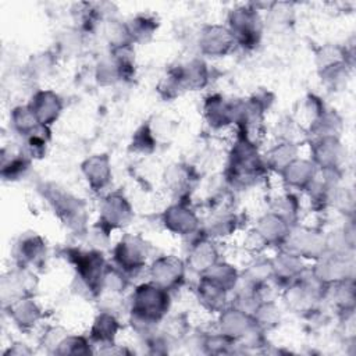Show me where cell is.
<instances>
[{
  "label": "cell",
  "mask_w": 356,
  "mask_h": 356,
  "mask_svg": "<svg viewBox=\"0 0 356 356\" xmlns=\"http://www.w3.org/2000/svg\"><path fill=\"white\" fill-rule=\"evenodd\" d=\"M71 260L76 267V273L79 278L85 282V285L93 292L97 293L104 284L106 273H104V259L99 252H78L75 250L71 254Z\"/></svg>",
  "instance_id": "cell-2"
},
{
  "label": "cell",
  "mask_w": 356,
  "mask_h": 356,
  "mask_svg": "<svg viewBox=\"0 0 356 356\" xmlns=\"http://www.w3.org/2000/svg\"><path fill=\"white\" fill-rule=\"evenodd\" d=\"M282 172L285 179L291 185L300 188L312 184L314 178V165L310 164L309 161L293 160L282 170Z\"/></svg>",
  "instance_id": "cell-12"
},
{
  "label": "cell",
  "mask_w": 356,
  "mask_h": 356,
  "mask_svg": "<svg viewBox=\"0 0 356 356\" xmlns=\"http://www.w3.org/2000/svg\"><path fill=\"white\" fill-rule=\"evenodd\" d=\"M235 43V38L229 29L222 26H209L200 39V44L203 50L211 56L225 54L232 44Z\"/></svg>",
  "instance_id": "cell-8"
},
{
  "label": "cell",
  "mask_w": 356,
  "mask_h": 356,
  "mask_svg": "<svg viewBox=\"0 0 356 356\" xmlns=\"http://www.w3.org/2000/svg\"><path fill=\"white\" fill-rule=\"evenodd\" d=\"M29 107L42 125H49L57 120L63 104L56 93L50 90H42L38 92L35 97H32V104Z\"/></svg>",
  "instance_id": "cell-7"
},
{
  "label": "cell",
  "mask_w": 356,
  "mask_h": 356,
  "mask_svg": "<svg viewBox=\"0 0 356 356\" xmlns=\"http://www.w3.org/2000/svg\"><path fill=\"white\" fill-rule=\"evenodd\" d=\"M46 197L51 203L53 209L56 213L65 221V224L71 227H78L83 225V207L79 204L78 199L72 197L71 195L60 191L57 186L46 188Z\"/></svg>",
  "instance_id": "cell-4"
},
{
  "label": "cell",
  "mask_w": 356,
  "mask_h": 356,
  "mask_svg": "<svg viewBox=\"0 0 356 356\" xmlns=\"http://www.w3.org/2000/svg\"><path fill=\"white\" fill-rule=\"evenodd\" d=\"M229 25L235 42H239L242 46H254L259 42L261 24L254 8L239 7L232 10Z\"/></svg>",
  "instance_id": "cell-3"
},
{
  "label": "cell",
  "mask_w": 356,
  "mask_h": 356,
  "mask_svg": "<svg viewBox=\"0 0 356 356\" xmlns=\"http://www.w3.org/2000/svg\"><path fill=\"white\" fill-rule=\"evenodd\" d=\"M164 222H165V227H168L170 229H172L175 232H181V234L191 232L197 225V220H196L195 214L182 206L170 207L165 211Z\"/></svg>",
  "instance_id": "cell-11"
},
{
  "label": "cell",
  "mask_w": 356,
  "mask_h": 356,
  "mask_svg": "<svg viewBox=\"0 0 356 356\" xmlns=\"http://www.w3.org/2000/svg\"><path fill=\"white\" fill-rule=\"evenodd\" d=\"M339 143L334 136H324L316 147V159L325 170H334L339 159Z\"/></svg>",
  "instance_id": "cell-13"
},
{
  "label": "cell",
  "mask_w": 356,
  "mask_h": 356,
  "mask_svg": "<svg viewBox=\"0 0 356 356\" xmlns=\"http://www.w3.org/2000/svg\"><path fill=\"white\" fill-rule=\"evenodd\" d=\"M152 277L156 285L170 289L179 285V282L184 280V264L179 259L172 256L160 257L152 267Z\"/></svg>",
  "instance_id": "cell-6"
},
{
  "label": "cell",
  "mask_w": 356,
  "mask_h": 356,
  "mask_svg": "<svg viewBox=\"0 0 356 356\" xmlns=\"http://www.w3.org/2000/svg\"><path fill=\"white\" fill-rule=\"evenodd\" d=\"M170 296L167 289L156 285L146 284L136 288L132 302V313L136 320L146 324L159 321L168 310Z\"/></svg>",
  "instance_id": "cell-1"
},
{
  "label": "cell",
  "mask_w": 356,
  "mask_h": 356,
  "mask_svg": "<svg viewBox=\"0 0 356 356\" xmlns=\"http://www.w3.org/2000/svg\"><path fill=\"white\" fill-rule=\"evenodd\" d=\"M44 245L39 236H29L19 243V254L24 263L36 264L42 260Z\"/></svg>",
  "instance_id": "cell-17"
},
{
  "label": "cell",
  "mask_w": 356,
  "mask_h": 356,
  "mask_svg": "<svg viewBox=\"0 0 356 356\" xmlns=\"http://www.w3.org/2000/svg\"><path fill=\"white\" fill-rule=\"evenodd\" d=\"M83 174L90 184L92 188L96 191L104 188L110 181V164L107 156H95L86 160L82 165Z\"/></svg>",
  "instance_id": "cell-10"
},
{
  "label": "cell",
  "mask_w": 356,
  "mask_h": 356,
  "mask_svg": "<svg viewBox=\"0 0 356 356\" xmlns=\"http://www.w3.org/2000/svg\"><path fill=\"white\" fill-rule=\"evenodd\" d=\"M117 328H118V324L115 318L111 314L103 313L95 321V325L92 330L93 338L102 342H110L113 341Z\"/></svg>",
  "instance_id": "cell-18"
},
{
  "label": "cell",
  "mask_w": 356,
  "mask_h": 356,
  "mask_svg": "<svg viewBox=\"0 0 356 356\" xmlns=\"http://www.w3.org/2000/svg\"><path fill=\"white\" fill-rule=\"evenodd\" d=\"M29 167V161L25 157H19V159H13L11 163L8 165L3 167V175L11 178H17L21 174H24Z\"/></svg>",
  "instance_id": "cell-21"
},
{
  "label": "cell",
  "mask_w": 356,
  "mask_h": 356,
  "mask_svg": "<svg viewBox=\"0 0 356 356\" xmlns=\"http://www.w3.org/2000/svg\"><path fill=\"white\" fill-rule=\"evenodd\" d=\"M260 222L261 224H260L259 234L261 235L264 242H273V241L275 242L285 238L286 225L281 217L270 214V216H266Z\"/></svg>",
  "instance_id": "cell-14"
},
{
  "label": "cell",
  "mask_w": 356,
  "mask_h": 356,
  "mask_svg": "<svg viewBox=\"0 0 356 356\" xmlns=\"http://www.w3.org/2000/svg\"><path fill=\"white\" fill-rule=\"evenodd\" d=\"M216 250L214 248L207 242H200L192 252V260L193 266H196L200 270H209L211 266L216 264Z\"/></svg>",
  "instance_id": "cell-19"
},
{
  "label": "cell",
  "mask_w": 356,
  "mask_h": 356,
  "mask_svg": "<svg viewBox=\"0 0 356 356\" xmlns=\"http://www.w3.org/2000/svg\"><path fill=\"white\" fill-rule=\"evenodd\" d=\"M114 260L127 273L140 270L146 260V243L136 236H124L114 250Z\"/></svg>",
  "instance_id": "cell-5"
},
{
  "label": "cell",
  "mask_w": 356,
  "mask_h": 356,
  "mask_svg": "<svg viewBox=\"0 0 356 356\" xmlns=\"http://www.w3.org/2000/svg\"><path fill=\"white\" fill-rule=\"evenodd\" d=\"M225 292H227V289H224L222 286L217 285L216 282L210 281L206 277H203L202 284L199 285L200 299L204 302V305H207L211 309H217L224 303Z\"/></svg>",
  "instance_id": "cell-15"
},
{
  "label": "cell",
  "mask_w": 356,
  "mask_h": 356,
  "mask_svg": "<svg viewBox=\"0 0 356 356\" xmlns=\"http://www.w3.org/2000/svg\"><path fill=\"white\" fill-rule=\"evenodd\" d=\"M131 218V207L128 202L118 195L108 196L103 206V216L102 222L107 224L108 227H118L127 224Z\"/></svg>",
  "instance_id": "cell-9"
},
{
  "label": "cell",
  "mask_w": 356,
  "mask_h": 356,
  "mask_svg": "<svg viewBox=\"0 0 356 356\" xmlns=\"http://www.w3.org/2000/svg\"><path fill=\"white\" fill-rule=\"evenodd\" d=\"M156 26V21L145 15L135 17L125 25L128 36L134 40H145L146 38H150Z\"/></svg>",
  "instance_id": "cell-16"
},
{
  "label": "cell",
  "mask_w": 356,
  "mask_h": 356,
  "mask_svg": "<svg viewBox=\"0 0 356 356\" xmlns=\"http://www.w3.org/2000/svg\"><path fill=\"white\" fill-rule=\"evenodd\" d=\"M154 140L152 138V132L149 129L147 125H143L135 135L132 145L135 146V149L140 150V152H150L153 149Z\"/></svg>",
  "instance_id": "cell-20"
}]
</instances>
